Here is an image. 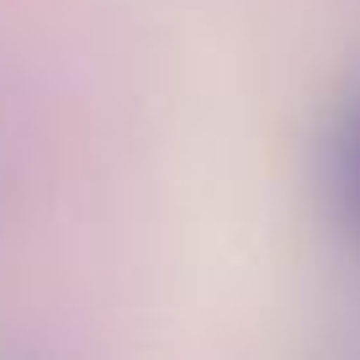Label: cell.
<instances>
[{
	"label": "cell",
	"mask_w": 360,
	"mask_h": 360,
	"mask_svg": "<svg viewBox=\"0 0 360 360\" xmlns=\"http://www.w3.org/2000/svg\"><path fill=\"white\" fill-rule=\"evenodd\" d=\"M323 186H328V207H334L339 233L360 249V96H349V101L339 106L334 127H328Z\"/></svg>",
	"instance_id": "cell-1"
}]
</instances>
